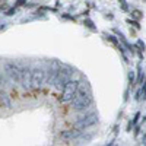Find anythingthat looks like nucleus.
Here are the masks:
<instances>
[{
	"label": "nucleus",
	"mask_w": 146,
	"mask_h": 146,
	"mask_svg": "<svg viewBox=\"0 0 146 146\" xmlns=\"http://www.w3.org/2000/svg\"><path fill=\"white\" fill-rule=\"evenodd\" d=\"M92 104V95L88 89H78V94L75 95V98L72 100V108L80 111V110H86Z\"/></svg>",
	"instance_id": "f257e3e1"
},
{
	"label": "nucleus",
	"mask_w": 146,
	"mask_h": 146,
	"mask_svg": "<svg viewBox=\"0 0 146 146\" xmlns=\"http://www.w3.org/2000/svg\"><path fill=\"white\" fill-rule=\"evenodd\" d=\"M72 76H73V70H72L69 66L60 64V67H58V70H57V75H56V78H54L53 85H54L56 88H58V89H63L64 85H66L69 80H72Z\"/></svg>",
	"instance_id": "f03ea898"
},
{
	"label": "nucleus",
	"mask_w": 146,
	"mask_h": 146,
	"mask_svg": "<svg viewBox=\"0 0 146 146\" xmlns=\"http://www.w3.org/2000/svg\"><path fill=\"white\" fill-rule=\"evenodd\" d=\"M78 89H79V80H69L64 85V88L62 89V95L58 96V101L63 104L72 102V100L78 94Z\"/></svg>",
	"instance_id": "7ed1b4c3"
},
{
	"label": "nucleus",
	"mask_w": 146,
	"mask_h": 146,
	"mask_svg": "<svg viewBox=\"0 0 146 146\" xmlns=\"http://www.w3.org/2000/svg\"><path fill=\"white\" fill-rule=\"evenodd\" d=\"M96 123H98V114L89 113L86 115L80 117L79 120H76L75 123H73V127L79 129V130H85V129H88V127H91V126H94Z\"/></svg>",
	"instance_id": "20e7f679"
},
{
	"label": "nucleus",
	"mask_w": 146,
	"mask_h": 146,
	"mask_svg": "<svg viewBox=\"0 0 146 146\" xmlns=\"http://www.w3.org/2000/svg\"><path fill=\"white\" fill-rule=\"evenodd\" d=\"M45 82V72L42 67H34L31 70V88L40 89L42 86V83Z\"/></svg>",
	"instance_id": "39448f33"
},
{
	"label": "nucleus",
	"mask_w": 146,
	"mask_h": 146,
	"mask_svg": "<svg viewBox=\"0 0 146 146\" xmlns=\"http://www.w3.org/2000/svg\"><path fill=\"white\" fill-rule=\"evenodd\" d=\"M5 72H6V75L9 76L10 80L21 82V70H19L18 64L12 63V62H6L5 63Z\"/></svg>",
	"instance_id": "423d86ee"
},
{
	"label": "nucleus",
	"mask_w": 146,
	"mask_h": 146,
	"mask_svg": "<svg viewBox=\"0 0 146 146\" xmlns=\"http://www.w3.org/2000/svg\"><path fill=\"white\" fill-rule=\"evenodd\" d=\"M21 70V83L23 88H31V67L28 64H18Z\"/></svg>",
	"instance_id": "0eeeda50"
},
{
	"label": "nucleus",
	"mask_w": 146,
	"mask_h": 146,
	"mask_svg": "<svg viewBox=\"0 0 146 146\" xmlns=\"http://www.w3.org/2000/svg\"><path fill=\"white\" fill-rule=\"evenodd\" d=\"M80 130L79 129H75V130H67V131H62V139H64V140H72V139H78L79 136H80Z\"/></svg>",
	"instance_id": "6e6552de"
},
{
	"label": "nucleus",
	"mask_w": 146,
	"mask_h": 146,
	"mask_svg": "<svg viewBox=\"0 0 146 146\" xmlns=\"http://www.w3.org/2000/svg\"><path fill=\"white\" fill-rule=\"evenodd\" d=\"M0 105L5 107V108H10L12 107L10 98H9V95L5 91H0Z\"/></svg>",
	"instance_id": "1a4fd4ad"
},
{
	"label": "nucleus",
	"mask_w": 146,
	"mask_h": 146,
	"mask_svg": "<svg viewBox=\"0 0 146 146\" xmlns=\"http://www.w3.org/2000/svg\"><path fill=\"white\" fill-rule=\"evenodd\" d=\"M127 80H129V86H133L136 82V72H133V70H129L127 73Z\"/></svg>",
	"instance_id": "9d476101"
},
{
	"label": "nucleus",
	"mask_w": 146,
	"mask_h": 146,
	"mask_svg": "<svg viewBox=\"0 0 146 146\" xmlns=\"http://www.w3.org/2000/svg\"><path fill=\"white\" fill-rule=\"evenodd\" d=\"M136 75H137V83H142L145 80V76H143V70H142V64L140 63L137 64V73Z\"/></svg>",
	"instance_id": "9b49d317"
},
{
	"label": "nucleus",
	"mask_w": 146,
	"mask_h": 146,
	"mask_svg": "<svg viewBox=\"0 0 146 146\" xmlns=\"http://www.w3.org/2000/svg\"><path fill=\"white\" fill-rule=\"evenodd\" d=\"M83 25L86 27V28H89L91 31H96L95 23H94V21H91V19H85V21H83Z\"/></svg>",
	"instance_id": "f8f14e48"
},
{
	"label": "nucleus",
	"mask_w": 146,
	"mask_h": 146,
	"mask_svg": "<svg viewBox=\"0 0 146 146\" xmlns=\"http://www.w3.org/2000/svg\"><path fill=\"white\" fill-rule=\"evenodd\" d=\"M126 22L129 23V25H131V27H135L136 29H140V28H142V27H140V23H139L137 21H135V19H127Z\"/></svg>",
	"instance_id": "ddd939ff"
},
{
	"label": "nucleus",
	"mask_w": 146,
	"mask_h": 146,
	"mask_svg": "<svg viewBox=\"0 0 146 146\" xmlns=\"http://www.w3.org/2000/svg\"><path fill=\"white\" fill-rule=\"evenodd\" d=\"M105 36H107V40H108L110 42H113L114 45H117V47L120 45V42H118V40H117V36H114V35H105Z\"/></svg>",
	"instance_id": "4468645a"
},
{
	"label": "nucleus",
	"mask_w": 146,
	"mask_h": 146,
	"mask_svg": "<svg viewBox=\"0 0 146 146\" xmlns=\"http://www.w3.org/2000/svg\"><path fill=\"white\" fill-rule=\"evenodd\" d=\"M131 16H133V18H136V19H140V18L143 16V12L135 9V10H131Z\"/></svg>",
	"instance_id": "2eb2a0df"
},
{
	"label": "nucleus",
	"mask_w": 146,
	"mask_h": 146,
	"mask_svg": "<svg viewBox=\"0 0 146 146\" xmlns=\"http://www.w3.org/2000/svg\"><path fill=\"white\" fill-rule=\"evenodd\" d=\"M139 118H140V113H136V114H135V118H133V120L130 121V123H131V126H133V127H135V126L137 124V121H139Z\"/></svg>",
	"instance_id": "dca6fc26"
},
{
	"label": "nucleus",
	"mask_w": 146,
	"mask_h": 146,
	"mask_svg": "<svg viewBox=\"0 0 146 146\" xmlns=\"http://www.w3.org/2000/svg\"><path fill=\"white\" fill-rule=\"evenodd\" d=\"M16 13V6H13V7H10L7 12H6V16H13Z\"/></svg>",
	"instance_id": "f3484780"
},
{
	"label": "nucleus",
	"mask_w": 146,
	"mask_h": 146,
	"mask_svg": "<svg viewBox=\"0 0 146 146\" xmlns=\"http://www.w3.org/2000/svg\"><path fill=\"white\" fill-rule=\"evenodd\" d=\"M120 5H121V9H123V10H129V5H127V2H126V0H120Z\"/></svg>",
	"instance_id": "a211bd4d"
},
{
	"label": "nucleus",
	"mask_w": 146,
	"mask_h": 146,
	"mask_svg": "<svg viewBox=\"0 0 146 146\" xmlns=\"http://www.w3.org/2000/svg\"><path fill=\"white\" fill-rule=\"evenodd\" d=\"M15 6H16V7H19V6H27V0H16Z\"/></svg>",
	"instance_id": "6ab92c4d"
},
{
	"label": "nucleus",
	"mask_w": 146,
	"mask_h": 146,
	"mask_svg": "<svg viewBox=\"0 0 146 146\" xmlns=\"http://www.w3.org/2000/svg\"><path fill=\"white\" fill-rule=\"evenodd\" d=\"M64 19H69V21H75V18H73V16H69V13H64V15H62Z\"/></svg>",
	"instance_id": "aec40b11"
},
{
	"label": "nucleus",
	"mask_w": 146,
	"mask_h": 146,
	"mask_svg": "<svg viewBox=\"0 0 146 146\" xmlns=\"http://www.w3.org/2000/svg\"><path fill=\"white\" fill-rule=\"evenodd\" d=\"M105 19H110V21H111V19H114L113 13H107V15H105Z\"/></svg>",
	"instance_id": "412c9836"
},
{
	"label": "nucleus",
	"mask_w": 146,
	"mask_h": 146,
	"mask_svg": "<svg viewBox=\"0 0 146 146\" xmlns=\"http://www.w3.org/2000/svg\"><path fill=\"white\" fill-rule=\"evenodd\" d=\"M129 100V89H126V92H124V101H127Z\"/></svg>",
	"instance_id": "4be33fe9"
},
{
	"label": "nucleus",
	"mask_w": 146,
	"mask_h": 146,
	"mask_svg": "<svg viewBox=\"0 0 146 146\" xmlns=\"http://www.w3.org/2000/svg\"><path fill=\"white\" fill-rule=\"evenodd\" d=\"M3 85V78H2V73H0V86Z\"/></svg>",
	"instance_id": "5701e85b"
}]
</instances>
